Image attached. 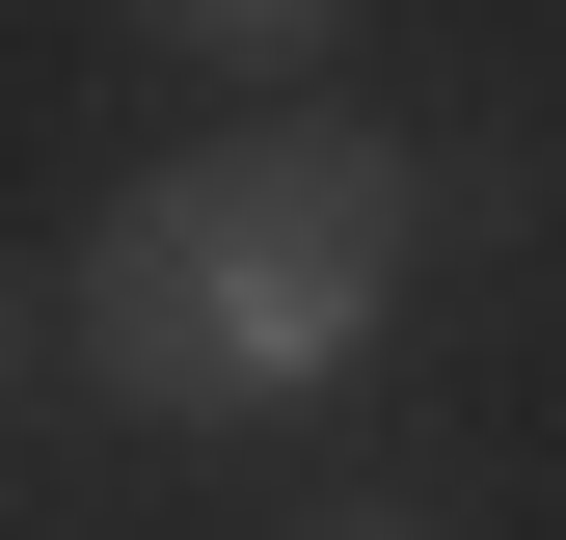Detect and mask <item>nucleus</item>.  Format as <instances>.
I'll return each instance as SVG.
<instances>
[{
	"mask_svg": "<svg viewBox=\"0 0 566 540\" xmlns=\"http://www.w3.org/2000/svg\"><path fill=\"white\" fill-rule=\"evenodd\" d=\"M432 217H459V163H405L378 108H243V135H189V163H135L82 217L54 324H82V378L135 433H297L405 324V243Z\"/></svg>",
	"mask_w": 566,
	"mask_h": 540,
	"instance_id": "f257e3e1",
	"label": "nucleus"
},
{
	"mask_svg": "<svg viewBox=\"0 0 566 540\" xmlns=\"http://www.w3.org/2000/svg\"><path fill=\"white\" fill-rule=\"evenodd\" d=\"M135 28H163V54H324L350 0H135Z\"/></svg>",
	"mask_w": 566,
	"mask_h": 540,
	"instance_id": "f03ea898",
	"label": "nucleus"
},
{
	"mask_svg": "<svg viewBox=\"0 0 566 540\" xmlns=\"http://www.w3.org/2000/svg\"><path fill=\"white\" fill-rule=\"evenodd\" d=\"M297 540H459V513H297Z\"/></svg>",
	"mask_w": 566,
	"mask_h": 540,
	"instance_id": "7ed1b4c3",
	"label": "nucleus"
}]
</instances>
